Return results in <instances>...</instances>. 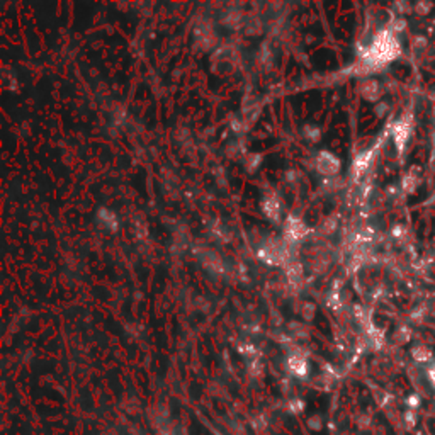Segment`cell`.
Masks as SVG:
<instances>
[{
  "label": "cell",
  "mask_w": 435,
  "mask_h": 435,
  "mask_svg": "<svg viewBox=\"0 0 435 435\" xmlns=\"http://www.w3.org/2000/svg\"><path fill=\"white\" fill-rule=\"evenodd\" d=\"M308 427L311 430H315V432H320V430L323 429V420H322V417H318V415H315V417H311V418L308 420Z\"/></svg>",
  "instance_id": "5bb4252c"
},
{
  "label": "cell",
  "mask_w": 435,
  "mask_h": 435,
  "mask_svg": "<svg viewBox=\"0 0 435 435\" xmlns=\"http://www.w3.org/2000/svg\"><path fill=\"white\" fill-rule=\"evenodd\" d=\"M420 170L418 168H415L413 167L412 170L408 172V174L405 175V177H403V181H401V187L405 189L406 192H408V194H412V192H415L417 191V187H418V184H420Z\"/></svg>",
  "instance_id": "52a82bcc"
},
{
  "label": "cell",
  "mask_w": 435,
  "mask_h": 435,
  "mask_svg": "<svg viewBox=\"0 0 435 435\" xmlns=\"http://www.w3.org/2000/svg\"><path fill=\"white\" fill-rule=\"evenodd\" d=\"M391 233H393V236H395V238H399V236L403 238V236H405V235H406V228H405V226H401V224H396V226L393 228Z\"/></svg>",
  "instance_id": "d6986e66"
},
{
  "label": "cell",
  "mask_w": 435,
  "mask_h": 435,
  "mask_svg": "<svg viewBox=\"0 0 435 435\" xmlns=\"http://www.w3.org/2000/svg\"><path fill=\"white\" fill-rule=\"evenodd\" d=\"M301 313H303V316H305V318H311L313 315H315V306L311 305V303H303V306H301Z\"/></svg>",
  "instance_id": "e0dca14e"
},
{
  "label": "cell",
  "mask_w": 435,
  "mask_h": 435,
  "mask_svg": "<svg viewBox=\"0 0 435 435\" xmlns=\"http://www.w3.org/2000/svg\"><path fill=\"white\" fill-rule=\"evenodd\" d=\"M412 131H413V119L410 114L399 117L393 124V141H395V146L398 148V151H403L406 148L410 136H412Z\"/></svg>",
  "instance_id": "7a4b0ae2"
},
{
  "label": "cell",
  "mask_w": 435,
  "mask_h": 435,
  "mask_svg": "<svg viewBox=\"0 0 435 435\" xmlns=\"http://www.w3.org/2000/svg\"><path fill=\"white\" fill-rule=\"evenodd\" d=\"M410 337H412V333H410V330L406 326L398 328L395 333V340L398 342V344H406V342L410 340Z\"/></svg>",
  "instance_id": "4fadbf2b"
},
{
  "label": "cell",
  "mask_w": 435,
  "mask_h": 435,
  "mask_svg": "<svg viewBox=\"0 0 435 435\" xmlns=\"http://www.w3.org/2000/svg\"><path fill=\"white\" fill-rule=\"evenodd\" d=\"M305 136L308 138L309 141H318L320 140V131L313 126H306L305 127Z\"/></svg>",
  "instance_id": "9a60e30c"
},
{
  "label": "cell",
  "mask_w": 435,
  "mask_h": 435,
  "mask_svg": "<svg viewBox=\"0 0 435 435\" xmlns=\"http://www.w3.org/2000/svg\"><path fill=\"white\" fill-rule=\"evenodd\" d=\"M399 51H401V46H399V41L396 39L393 29H382L376 34L371 46L367 48L364 61L367 67L379 68L398 58Z\"/></svg>",
  "instance_id": "6da1fadb"
},
{
  "label": "cell",
  "mask_w": 435,
  "mask_h": 435,
  "mask_svg": "<svg viewBox=\"0 0 435 435\" xmlns=\"http://www.w3.org/2000/svg\"><path fill=\"white\" fill-rule=\"evenodd\" d=\"M262 209H264L265 215L274 221H277L279 216H281V204H279V201L274 198V196H269V198L265 199L264 204H262Z\"/></svg>",
  "instance_id": "ba28073f"
},
{
  "label": "cell",
  "mask_w": 435,
  "mask_h": 435,
  "mask_svg": "<svg viewBox=\"0 0 435 435\" xmlns=\"http://www.w3.org/2000/svg\"><path fill=\"white\" fill-rule=\"evenodd\" d=\"M388 110H389V104H388V102H378V104H376V108H374V112H376V116H378V117H384L386 114H388Z\"/></svg>",
  "instance_id": "2e32d148"
},
{
  "label": "cell",
  "mask_w": 435,
  "mask_h": 435,
  "mask_svg": "<svg viewBox=\"0 0 435 435\" xmlns=\"http://www.w3.org/2000/svg\"><path fill=\"white\" fill-rule=\"evenodd\" d=\"M308 233L306 231V226L303 224V221L299 218H289L288 224H286V235H288L291 240H299L305 235Z\"/></svg>",
  "instance_id": "8992f818"
},
{
  "label": "cell",
  "mask_w": 435,
  "mask_h": 435,
  "mask_svg": "<svg viewBox=\"0 0 435 435\" xmlns=\"http://www.w3.org/2000/svg\"><path fill=\"white\" fill-rule=\"evenodd\" d=\"M371 157H372V151H365V153L359 155L357 160L354 162V167H352V170H355L357 174H362V172L365 170V168L369 167V162H371Z\"/></svg>",
  "instance_id": "30bf717a"
},
{
  "label": "cell",
  "mask_w": 435,
  "mask_h": 435,
  "mask_svg": "<svg viewBox=\"0 0 435 435\" xmlns=\"http://www.w3.org/2000/svg\"><path fill=\"white\" fill-rule=\"evenodd\" d=\"M288 410L291 413H301L305 410V401L301 398H292L288 401Z\"/></svg>",
  "instance_id": "8fae6325"
},
{
  "label": "cell",
  "mask_w": 435,
  "mask_h": 435,
  "mask_svg": "<svg viewBox=\"0 0 435 435\" xmlns=\"http://www.w3.org/2000/svg\"><path fill=\"white\" fill-rule=\"evenodd\" d=\"M315 163L316 168L326 177H333V175H337L340 172V158L335 157L330 151H320Z\"/></svg>",
  "instance_id": "3957f363"
},
{
  "label": "cell",
  "mask_w": 435,
  "mask_h": 435,
  "mask_svg": "<svg viewBox=\"0 0 435 435\" xmlns=\"http://www.w3.org/2000/svg\"><path fill=\"white\" fill-rule=\"evenodd\" d=\"M432 9H434L432 2H417L415 5H413V10H415L418 16H427Z\"/></svg>",
  "instance_id": "7c38bea8"
},
{
  "label": "cell",
  "mask_w": 435,
  "mask_h": 435,
  "mask_svg": "<svg viewBox=\"0 0 435 435\" xmlns=\"http://www.w3.org/2000/svg\"><path fill=\"white\" fill-rule=\"evenodd\" d=\"M408 405L412 406V408H417V406L420 405V398H418V396H415V395H412L408 398Z\"/></svg>",
  "instance_id": "ffe728a7"
},
{
  "label": "cell",
  "mask_w": 435,
  "mask_h": 435,
  "mask_svg": "<svg viewBox=\"0 0 435 435\" xmlns=\"http://www.w3.org/2000/svg\"><path fill=\"white\" fill-rule=\"evenodd\" d=\"M361 95L369 102H379L382 97V85L378 80H364L361 84Z\"/></svg>",
  "instance_id": "5b68a950"
},
{
  "label": "cell",
  "mask_w": 435,
  "mask_h": 435,
  "mask_svg": "<svg viewBox=\"0 0 435 435\" xmlns=\"http://www.w3.org/2000/svg\"><path fill=\"white\" fill-rule=\"evenodd\" d=\"M288 369L291 374H294L296 378H301V379H305L309 372L308 361H306L305 355L299 354V352H294V354H291L288 357Z\"/></svg>",
  "instance_id": "277c9868"
},
{
  "label": "cell",
  "mask_w": 435,
  "mask_h": 435,
  "mask_svg": "<svg viewBox=\"0 0 435 435\" xmlns=\"http://www.w3.org/2000/svg\"><path fill=\"white\" fill-rule=\"evenodd\" d=\"M412 357L415 359L417 362H427L432 359V350H430L427 345L418 344L412 348Z\"/></svg>",
  "instance_id": "9c48e42d"
},
{
  "label": "cell",
  "mask_w": 435,
  "mask_h": 435,
  "mask_svg": "<svg viewBox=\"0 0 435 435\" xmlns=\"http://www.w3.org/2000/svg\"><path fill=\"white\" fill-rule=\"evenodd\" d=\"M405 422L408 427H415L417 425V413L413 412V410H408V412L405 413Z\"/></svg>",
  "instance_id": "ac0fdd59"
},
{
  "label": "cell",
  "mask_w": 435,
  "mask_h": 435,
  "mask_svg": "<svg viewBox=\"0 0 435 435\" xmlns=\"http://www.w3.org/2000/svg\"><path fill=\"white\" fill-rule=\"evenodd\" d=\"M427 378H429L430 384H432L434 388H435V365H434V367H430L429 371H427Z\"/></svg>",
  "instance_id": "44dd1931"
}]
</instances>
